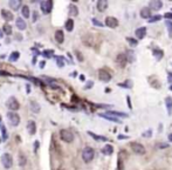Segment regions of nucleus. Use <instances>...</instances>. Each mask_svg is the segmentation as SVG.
Listing matches in <instances>:
<instances>
[{
    "mask_svg": "<svg viewBox=\"0 0 172 170\" xmlns=\"http://www.w3.org/2000/svg\"><path fill=\"white\" fill-rule=\"evenodd\" d=\"M30 108H31V110H32L33 113H35V114L40 111V104L35 101H32L30 103Z\"/></svg>",
    "mask_w": 172,
    "mask_h": 170,
    "instance_id": "393cba45",
    "label": "nucleus"
},
{
    "mask_svg": "<svg viewBox=\"0 0 172 170\" xmlns=\"http://www.w3.org/2000/svg\"><path fill=\"white\" fill-rule=\"evenodd\" d=\"M8 5L11 6V8H12V9H14V11H18V9L20 8L21 1H20V0H11V1L8 2Z\"/></svg>",
    "mask_w": 172,
    "mask_h": 170,
    "instance_id": "412c9836",
    "label": "nucleus"
},
{
    "mask_svg": "<svg viewBox=\"0 0 172 170\" xmlns=\"http://www.w3.org/2000/svg\"><path fill=\"white\" fill-rule=\"evenodd\" d=\"M69 14L70 15H73V17H76L77 14H78V9H77V7L75 6V5H69Z\"/></svg>",
    "mask_w": 172,
    "mask_h": 170,
    "instance_id": "cd10ccee",
    "label": "nucleus"
},
{
    "mask_svg": "<svg viewBox=\"0 0 172 170\" xmlns=\"http://www.w3.org/2000/svg\"><path fill=\"white\" fill-rule=\"evenodd\" d=\"M66 30L68 32H71L74 30V21H73V19H68L67 20V22H66Z\"/></svg>",
    "mask_w": 172,
    "mask_h": 170,
    "instance_id": "2f4dec72",
    "label": "nucleus"
},
{
    "mask_svg": "<svg viewBox=\"0 0 172 170\" xmlns=\"http://www.w3.org/2000/svg\"><path fill=\"white\" fill-rule=\"evenodd\" d=\"M162 19V17L160 15H155V17H151L150 19H149V22H155V21H159Z\"/></svg>",
    "mask_w": 172,
    "mask_h": 170,
    "instance_id": "58836bf2",
    "label": "nucleus"
},
{
    "mask_svg": "<svg viewBox=\"0 0 172 170\" xmlns=\"http://www.w3.org/2000/svg\"><path fill=\"white\" fill-rule=\"evenodd\" d=\"M118 86H121V87H125V88H132V81H131V80H127L124 83H119Z\"/></svg>",
    "mask_w": 172,
    "mask_h": 170,
    "instance_id": "c9c22d12",
    "label": "nucleus"
},
{
    "mask_svg": "<svg viewBox=\"0 0 172 170\" xmlns=\"http://www.w3.org/2000/svg\"><path fill=\"white\" fill-rule=\"evenodd\" d=\"M93 85H94V83H93L91 81H90V82H88V83L86 85V87H84V89H89V88H91V87H93Z\"/></svg>",
    "mask_w": 172,
    "mask_h": 170,
    "instance_id": "a18cd8bd",
    "label": "nucleus"
},
{
    "mask_svg": "<svg viewBox=\"0 0 172 170\" xmlns=\"http://www.w3.org/2000/svg\"><path fill=\"white\" fill-rule=\"evenodd\" d=\"M75 54H76V56H77L78 61H81V62H82V61H83V55H82V54H81L78 51H76V52H75Z\"/></svg>",
    "mask_w": 172,
    "mask_h": 170,
    "instance_id": "ea45409f",
    "label": "nucleus"
},
{
    "mask_svg": "<svg viewBox=\"0 0 172 170\" xmlns=\"http://www.w3.org/2000/svg\"><path fill=\"white\" fill-rule=\"evenodd\" d=\"M116 64L119 66V67H125V65L128 64V60H127V56L125 54H118L117 58H116Z\"/></svg>",
    "mask_w": 172,
    "mask_h": 170,
    "instance_id": "9b49d317",
    "label": "nucleus"
},
{
    "mask_svg": "<svg viewBox=\"0 0 172 170\" xmlns=\"http://www.w3.org/2000/svg\"><path fill=\"white\" fill-rule=\"evenodd\" d=\"M2 32L6 34V35H11L12 34V27H11V25L5 24L4 27H2Z\"/></svg>",
    "mask_w": 172,
    "mask_h": 170,
    "instance_id": "7c9ffc66",
    "label": "nucleus"
},
{
    "mask_svg": "<svg viewBox=\"0 0 172 170\" xmlns=\"http://www.w3.org/2000/svg\"><path fill=\"white\" fill-rule=\"evenodd\" d=\"M59 170H63V169H62V168H60V169H59Z\"/></svg>",
    "mask_w": 172,
    "mask_h": 170,
    "instance_id": "603ef678",
    "label": "nucleus"
},
{
    "mask_svg": "<svg viewBox=\"0 0 172 170\" xmlns=\"http://www.w3.org/2000/svg\"><path fill=\"white\" fill-rule=\"evenodd\" d=\"M127 160V151L121 150L117 158V170H124V162Z\"/></svg>",
    "mask_w": 172,
    "mask_h": 170,
    "instance_id": "39448f33",
    "label": "nucleus"
},
{
    "mask_svg": "<svg viewBox=\"0 0 172 170\" xmlns=\"http://www.w3.org/2000/svg\"><path fill=\"white\" fill-rule=\"evenodd\" d=\"M40 7H41V11H42L45 14H48V13L52 11V7H53V1H50V0L41 1V2H40Z\"/></svg>",
    "mask_w": 172,
    "mask_h": 170,
    "instance_id": "0eeeda50",
    "label": "nucleus"
},
{
    "mask_svg": "<svg viewBox=\"0 0 172 170\" xmlns=\"http://www.w3.org/2000/svg\"><path fill=\"white\" fill-rule=\"evenodd\" d=\"M61 60H62V58H56V64L59 65V67H63V62Z\"/></svg>",
    "mask_w": 172,
    "mask_h": 170,
    "instance_id": "37998d69",
    "label": "nucleus"
},
{
    "mask_svg": "<svg viewBox=\"0 0 172 170\" xmlns=\"http://www.w3.org/2000/svg\"><path fill=\"white\" fill-rule=\"evenodd\" d=\"M2 36H4V34L1 33V30H0V39H1V38H2Z\"/></svg>",
    "mask_w": 172,
    "mask_h": 170,
    "instance_id": "3c124183",
    "label": "nucleus"
},
{
    "mask_svg": "<svg viewBox=\"0 0 172 170\" xmlns=\"http://www.w3.org/2000/svg\"><path fill=\"white\" fill-rule=\"evenodd\" d=\"M107 115L109 116H116V117H128V115L125 113H121V111H112V110H109L105 113Z\"/></svg>",
    "mask_w": 172,
    "mask_h": 170,
    "instance_id": "6ab92c4d",
    "label": "nucleus"
},
{
    "mask_svg": "<svg viewBox=\"0 0 172 170\" xmlns=\"http://www.w3.org/2000/svg\"><path fill=\"white\" fill-rule=\"evenodd\" d=\"M0 121H1V117H0Z\"/></svg>",
    "mask_w": 172,
    "mask_h": 170,
    "instance_id": "864d4df0",
    "label": "nucleus"
},
{
    "mask_svg": "<svg viewBox=\"0 0 172 170\" xmlns=\"http://www.w3.org/2000/svg\"><path fill=\"white\" fill-rule=\"evenodd\" d=\"M152 54H153V56L156 58V60H162V58H163V55H164V53H163V51L162 49H153V52H152Z\"/></svg>",
    "mask_w": 172,
    "mask_h": 170,
    "instance_id": "b1692460",
    "label": "nucleus"
},
{
    "mask_svg": "<svg viewBox=\"0 0 172 170\" xmlns=\"http://www.w3.org/2000/svg\"><path fill=\"white\" fill-rule=\"evenodd\" d=\"M107 8H108V1H105V0H99L97 1V9L100 12H104Z\"/></svg>",
    "mask_w": 172,
    "mask_h": 170,
    "instance_id": "a211bd4d",
    "label": "nucleus"
},
{
    "mask_svg": "<svg viewBox=\"0 0 172 170\" xmlns=\"http://www.w3.org/2000/svg\"><path fill=\"white\" fill-rule=\"evenodd\" d=\"M105 25L108 27H110V28H116L118 26V20L116 18H114V17H108L105 19Z\"/></svg>",
    "mask_w": 172,
    "mask_h": 170,
    "instance_id": "9d476101",
    "label": "nucleus"
},
{
    "mask_svg": "<svg viewBox=\"0 0 172 170\" xmlns=\"http://www.w3.org/2000/svg\"><path fill=\"white\" fill-rule=\"evenodd\" d=\"M7 107H8L11 110H18V109H20V103L18 102V100H17L14 96H12V98H9L8 101H7Z\"/></svg>",
    "mask_w": 172,
    "mask_h": 170,
    "instance_id": "6e6552de",
    "label": "nucleus"
},
{
    "mask_svg": "<svg viewBox=\"0 0 172 170\" xmlns=\"http://www.w3.org/2000/svg\"><path fill=\"white\" fill-rule=\"evenodd\" d=\"M37 147H39V142L36 141V142H35V151H36V149H37Z\"/></svg>",
    "mask_w": 172,
    "mask_h": 170,
    "instance_id": "09e8293b",
    "label": "nucleus"
},
{
    "mask_svg": "<svg viewBox=\"0 0 172 170\" xmlns=\"http://www.w3.org/2000/svg\"><path fill=\"white\" fill-rule=\"evenodd\" d=\"M93 22H94V25H95V26H100V27H102V26H103V24H101V21H99L97 19H93Z\"/></svg>",
    "mask_w": 172,
    "mask_h": 170,
    "instance_id": "79ce46f5",
    "label": "nucleus"
},
{
    "mask_svg": "<svg viewBox=\"0 0 172 170\" xmlns=\"http://www.w3.org/2000/svg\"><path fill=\"white\" fill-rule=\"evenodd\" d=\"M140 17L143 19H148V18H151V13H150V8L148 7H143L140 9Z\"/></svg>",
    "mask_w": 172,
    "mask_h": 170,
    "instance_id": "4be33fe9",
    "label": "nucleus"
},
{
    "mask_svg": "<svg viewBox=\"0 0 172 170\" xmlns=\"http://www.w3.org/2000/svg\"><path fill=\"white\" fill-rule=\"evenodd\" d=\"M171 90H172V87H171Z\"/></svg>",
    "mask_w": 172,
    "mask_h": 170,
    "instance_id": "5fc2aeb1",
    "label": "nucleus"
},
{
    "mask_svg": "<svg viewBox=\"0 0 172 170\" xmlns=\"http://www.w3.org/2000/svg\"><path fill=\"white\" fill-rule=\"evenodd\" d=\"M27 130L31 135H34L35 132H36V124H35L34 121H28L27 122Z\"/></svg>",
    "mask_w": 172,
    "mask_h": 170,
    "instance_id": "dca6fc26",
    "label": "nucleus"
},
{
    "mask_svg": "<svg viewBox=\"0 0 172 170\" xmlns=\"http://www.w3.org/2000/svg\"><path fill=\"white\" fill-rule=\"evenodd\" d=\"M94 155H95V151L90 147H86L83 149V151H82V158H83V161L86 163H90L93 161V158H94Z\"/></svg>",
    "mask_w": 172,
    "mask_h": 170,
    "instance_id": "f257e3e1",
    "label": "nucleus"
},
{
    "mask_svg": "<svg viewBox=\"0 0 172 170\" xmlns=\"http://www.w3.org/2000/svg\"><path fill=\"white\" fill-rule=\"evenodd\" d=\"M88 134L91 136L94 140H96V141H108V138H107V137L101 136V135H96V134H94V133H91V132H88Z\"/></svg>",
    "mask_w": 172,
    "mask_h": 170,
    "instance_id": "c756f323",
    "label": "nucleus"
},
{
    "mask_svg": "<svg viewBox=\"0 0 172 170\" xmlns=\"http://www.w3.org/2000/svg\"><path fill=\"white\" fill-rule=\"evenodd\" d=\"M127 102H128V104H129V107L131 108V101H130V98H129V96L127 98Z\"/></svg>",
    "mask_w": 172,
    "mask_h": 170,
    "instance_id": "de8ad7c7",
    "label": "nucleus"
},
{
    "mask_svg": "<svg viewBox=\"0 0 172 170\" xmlns=\"http://www.w3.org/2000/svg\"><path fill=\"white\" fill-rule=\"evenodd\" d=\"M99 79L103 82H109L111 80V74L107 72L105 69H100L99 70Z\"/></svg>",
    "mask_w": 172,
    "mask_h": 170,
    "instance_id": "1a4fd4ad",
    "label": "nucleus"
},
{
    "mask_svg": "<svg viewBox=\"0 0 172 170\" xmlns=\"http://www.w3.org/2000/svg\"><path fill=\"white\" fill-rule=\"evenodd\" d=\"M21 14H22V17L24 18H30L31 17V11H30V7L28 6H22V8H21Z\"/></svg>",
    "mask_w": 172,
    "mask_h": 170,
    "instance_id": "a878e982",
    "label": "nucleus"
},
{
    "mask_svg": "<svg viewBox=\"0 0 172 170\" xmlns=\"http://www.w3.org/2000/svg\"><path fill=\"white\" fill-rule=\"evenodd\" d=\"M125 56H127V60H128L129 62H134V61H135V58H134V51H128V53L125 54Z\"/></svg>",
    "mask_w": 172,
    "mask_h": 170,
    "instance_id": "473e14b6",
    "label": "nucleus"
},
{
    "mask_svg": "<svg viewBox=\"0 0 172 170\" xmlns=\"http://www.w3.org/2000/svg\"><path fill=\"white\" fill-rule=\"evenodd\" d=\"M18 161H19V166L24 167V166L26 164V157H25V155H24V154H19V158H18Z\"/></svg>",
    "mask_w": 172,
    "mask_h": 170,
    "instance_id": "72a5a7b5",
    "label": "nucleus"
},
{
    "mask_svg": "<svg viewBox=\"0 0 172 170\" xmlns=\"http://www.w3.org/2000/svg\"><path fill=\"white\" fill-rule=\"evenodd\" d=\"M0 142H1V140H0Z\"/></svg>",
    "mask_w": 172,
    "mask_h": 170,
    "instance_id": "6e6d98bb",
    "label": "nucleus"
},
{
    "mask_svg": "<svg viewBox=\"0 0 172 170\" xmlns=\"http://www.w3.org/2000/svg\"><path fill=\"white\" fill-rule=\"evenodd\" d=\"M19 56H20V53H19V52H13V53H11L8 60H9L11 62H15V61L19 59Z\"/></svg>",
    "mask_w": 172,
    "mask_h": 170,
    "instance_id": "c85d7f7f",
    "label": "nucleus"
},
{
    "mask_svg": "<svg viewBox=\"0 0 172 170\" xmlns=\"http://www.w3.org/2000/svg\"><path fill=\"white\" fill-rule=\"evenodd\" d=\"M169 141H170V142H172V134H170V135H169Z\"/></svg>",
    "mask_w": 172,
    "mask_h": 170,
    "instance_id": "8fccbe9b",
    "label": "nucleus"
},
{
    "mask_svg": "<svg viewBox=\"0 0 172 170\" xmlns=\"http://www.w3.org/2000/svg\"><path fill=\"white\" fill-rule=\"evenodd\" d=\"M127 41L130 43V46H132V47H136L138 45L137 40L136 39H132V38H127Z\"/></svg>",
    "mask_w": 172,
    "mask_h": 170,
    "instance_id": "e433bc0d",
    "label": "nucleus"
},
{
    "mask_svg": "<svg viewBox=\"0 0 172 170\" xmlns=\"http://www.w3.org/2000/svg\"><path fill=\"white\" fill-rule=\"evenodd\" d=\"M15 25H17L18 30H20V31H24V30H26V27H27V25H26L25 20H24V19H21V18H18V19L15 20Z\"/></svg>",
    "mask_w": 172,
    "mask_h": 170,
    "instance_id": "2eb2a0df",
    "label": "nucleus"
},
{
    "mask_svg": "<svg viewBox=\"0 0 172 170\" xmlns=\"http://www.w3.org/2000/svg\"><path fill=\"white\" fill-rule=\"evenodd\" d=\"M55 40H56L59 43H62V42L65 41V33H63L61 30H59V31L55 32Z\"/></svg>",
    "mask_w": 172,
    "mask_h": 170,
    "instance_id": "aec40b11",
    "label": "nucleus"
},
{
    "mask_svg": "<svg viewBox=\"0 0 172 170\" xmlns=\"http://www.w3.org/2000/svg\"><path fill=\"white\" fill-rule=\"evenodd\" d=\"M0 129H1V132H2V141H6L7 140V132H6V128H5V126H0Z\"/></svg>",
    "mask_w": 172,
    "mask_h": 170,
    "instance_id": "4c0bfd02",
    "label": "nucleus"
},
{
    "mask_svg": "<svg viewBox=\"0 0 172 170\" xmlns=\"http://www.w3.org/2000/svg\"><path fill=\"white\" fill-rule=\"evenodd\" d=\"M162 7H163V2H162V1H159V0L150 1V8H151V9H153V11H159Z\"/></svg>",
    "mask_w": 172,
    "mask_h": 170,
    "instance_id": "f8f14e48",
    "label": "nucleus"
},
{
    "mask_svg": "<svg viewBox=\"0 0 172 170\" xmlns=\"http://www.w3.org/2000/svg\"><path fill=\"white\" fill-rule=\"evenodd\" d=\"M165 26H166V28L169 31V36L172 38V21H170V20L165 21Z\"/></svg>",
    "mask_w": 172,
    "mask_h": 170,
    "instance_id": "f704fd0d",
    "label": "nucleus"
},
{
    "mask_svg": "<svg viewBox=\"0 0 172 170\" xmlns=\"http://www.w3.org/2000/svg\"><path fill=\"white\" fill-rule=\"evenodd\" d=\"M130 145H131V149L135 154H137V155H144L145 154V148H144L143 144H140L138 142H131Z\"/></svg>",
    "mask_w": 172,
    "mask_h": 170,
    "instance_id": "423d86ee",
    "label": "nucleus"
},
{
    "mask_svg": "<svg viewBox=\"0 0 172 170\" xmlns=\"http://www.w3.org/2000/svg\"><path fill=\"white\" fill-rule=\"evenodd\" d=\"M99 116H100V117H103V119H105V120H109V121L116 122V123H121V120L115 119V117H112V116H109V115H107V114H99Z\"/></svg>",
    "mask_w": 172,
    "mask_h": 170,
    "instance_id": "bb28decb",
    "label": "nucleus"
},
{
    "mask_svg": "<svg viewBox=\"0 0 172 170\" xmlns=\"http://www.w3.org/2000/svg\"><path fill=\"white\" fill-rule=\"evenodd\" d=\"M43 55L47 56V58H50V56L53 55V51H45V52H43Z\"/></svg>",
    "mask_w": 172,
    "mask_h": 170,
    "instance_id": "a19ab883",
    "label": "nucleus"
},
{
    "mask_svg": "<svg viewBox=\"0 0 172 170\" xmlns=\"http://www.w3.org/2000/svg\"><path fill=\"white\" fill-rule=\"evenodd\" d=\"M151 135H152V132L149 129L148 132H145V133H143V136L144 137H151Z\"/></svg>",
    "mask_w": 172,
    "mask_h": 170,
    "instance_id": "c03bdc74",
    "label": "nucleus"
},
{
    "mask_svg": "<svg viewBox=\"0 0 172 170\" xmlns=\"http://www.w3.org/2000/svg\"><path fill=\"white\" fill-rule=\"evenodd\" d=\"M165 18H168V19H172V13H166V14H165Z\"/></svg>",
    "mask_w": 172,
    "mask_h": 170,
    "instance_id": "49530a36",
    "label": "nucleus"
},
{
    "mask_svg": "<svg viewBox=\"0 0 172 170\" xmlns=\"http://www.w3.org/2000/svg\"><path fill=\"white\" fill-rule=\"evenodd\" d=\"M112 153H114V147H112L111 144H107V145H104L103 148H102V154H103V155L109 156V155H111Z\"/></svg>",
    "mask_w": 172,
    "mask_h": 170,
    "instance_id": "f3484780",
    "label": "nucleus"
},
{
    "mask_svg": "<svg viewBox=\"0 0 172 170\" xmlns=\"http://www.w3.org/2000/svg\"><path fill=\"white\" fill-rule=\"evenodd\" d=\"M165 106H166V109H168V113L169 115L172 114V98L171 96H168L165 99Z\"/></svg>",
    "mask_w": 172,
    "mask_h": 170,
    "instance_id": "5701e85b",
    "label": "nucleus"
},
{
    "mask_svg": "<svg viewBox=\"0 0 172 170\" xmlns=\"http://www.w3.org/2000/svg\"><path fill=\"white\" fill-rule=\"evenodd\" d=\"M136 36H137V39L139 40H142V39H144L145 38V35H146V27H139L136 30Z\"/></svg>",
    "mask_w": 172,
    "mask_h": 170,
    "instance_id": "4468645a",
    "label": "nucleus"
},
{
    "mask_svg": "<svg viewBox=\"0 0 172 170\" xmlns=\"http://www.w3.org/2000/svg\"><path fill=\"white\" fill-rule=\"evenodd\" d=\"M1 163L4 166L5 169H9L13 164V158H12V155H9L8 153H5L2 156H1Z\"/></svg>",
    "mask_w": 172,
    "mask_h": 170,
    "instance_id": "20e7f679",
    "label": "nucleus"
},
{
    "mask_svg": "<svg viewBox=\"0 0 172 170\" xmlns=\"http://www.w3.org/2000/svg\"><path fill=\"white\" fill-rule=\"evenodd\" d=\"M1 17L6 20V21H12L13 20V14L9 12V11H7V9H1Z\"/></svg>",
    "mask_w": 172,
    "mask_h": 170,
    "instance_id": "ddd939ff",
    "label": "nucleus"
},
{
    "mask_svg": "<svg viewBox=\"0 0 172 170\" xmlns=\"http://www.w3.org/2000/svg\"><path fill=\"white\" fill-rule=\"evenodd\" d=\"M7 119H8V123H9L12 127H17V126L20 123V116H19L17 113L9 111V113L7 114Z\"/></svg>",
    "mask_w": 172,
    "mask_h": 170,
    "instance_id": "7ed1b4c3",
    "label": "nucleus"
},
{
    "mask_svg": "<svg viewBox=\"0 0 172 170\" xmlns=\"http://www.w3.org/2000/svg\"><path fill=\"white\" fill-rule=\"evenodd\" d=\"M60 137H61L62 141H65L67 143H71L74 141V134L68 129H61L60 130Z\"/></svg>",
    "mask_w": 172,
    "mask_h": 170,
    "instance_id": "f03ea898",
    "label": "nucleus"
}]
</instances>
